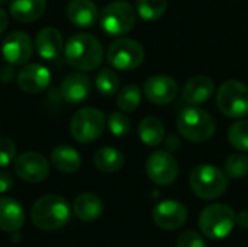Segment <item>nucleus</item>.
<instances>
[{
  "instance_id": "nucleus-30",
  "label": "nucleus",
  "mask_w": 248,
  "mask_h": 247,
  "mask_svg": "<svg viewBox=\"0 0 248 247\" xmlns=\"http://www.w3.org/2000/svg\"><path fill=\"white\" fill-rule=\"evenodd\" d=\"M225 173L230 178L241 179L248 173V157L243 153H232L225 162Z\"/></svg>"
},
{
  "instance_id": "nucleus-14",
  "label": "nucleus",
  "mask_w": 248,
  "mask_h": 247,
  "mask_svg": "<svg viewBox=\"0 0 248 247\" xmlns=\"http://www.w3.org/2000/svg\"><path fill=\"white\" fill-rule=\"evenodd\" d=\"M144 95L151 103L167 105L177 96V83L164 74L153 76L144 83Z\"/></svg>"
},
{
  "instance_id": "nucleus-16",
  "label": "nucleus",
  "mask_w": 248,
  "mask_h": 247,
  "mask_svg": "<svg viewBox=\"0 0 248 247\" xmlns=\"http://www.w3.org/2000/svg\"><path fill=\"white\" fill-rule=\"evenodd\" d=\"M90 90H92L90 79L80 71L67 74L60 86L61 98L70 103H80L86 100L90 95Z\"/></svg>"
},
{
  "instance_id": "nucleus-17",
  "label": "nucleus",
  "mask_w": 248,
  "mask_h": 247,
  "mask_svg": "<svg viewBox=\"0 0 248 247\" xmlns=\"http://www.w3.org/2000/svg\"><path fill=\"white\" fill-rule=\"evenodd\" d=\"M35 48L41 58L52 61L62 51V36L57 28H42L35 38Z\"/></svg>"
},
{
  "instance_id": "nucleus-36",
  "label": "nucleus",
  "mask_w": 248,
  "mask_h": 247,
  "mask_svg": "<svg viewBox=\"0 0 248 247\" xmlns=\"http://www.w3.org/2000/svg\"><path fill=\"white\" fill-rule=\"evenodd\" d=\"M237 224L241 229H248V211H241L237 214Z\"/></svg>"
},
{
  "instance_id": "nucleus-10",
  "label": "nucleus",
  "mask_w": 248,
  "mask_h": 247,
  "mask_svg": "<svg viewBox=\"0 0 248 247\" xmlns=\"http://www.w3.org/2000/svg\"><path fill=\"white\" fill-rule=\"evenodd\" d=\"M145 172L154 183L161 186L171 185L179 176V163L169 151L157 150L148 156Z\"/></svg>"
},
{
  "instance_id": "nucleus-32",
  "label": "nucleus",
  "mask_w": 248,
  "mask_h": 247,
  "mask_svg": "<svg viewBox=\"0 0 248 247\" xmlns=\"http://www.w3.org/2000/svg\"><path fill=\"white\" fill-rule=\"evenodd\" d=\"M16 156V146L10 138H0V167L9 166Z\"/></svg>"
},
{
  "instance_id": "nucleus-24",
  "label": "nucleus",
  "mask_w": 248,
  "mask_h": 247,
  "mask_svg": "<svg viewBox=\"0 0 248 247\" xmlns=\"http://www.w3.org/2000/svg\"><path fill=\"white\" fill-rule=\"evenodd\" d=\"M138 134L141 141L148 147H157L164 141V125L155 116H147L140 122Z\"/></svg>"
},
{
  "instance_id": "nucleus-3",
  "label": "nucleus",
  "mask_w": 248,
  "mask_h": 247,
  "mask_svg": "<svg viewBox=\"0 0 248 247\" xmlns=\"http://www.w3.org/2000/svg\"><path fill=\"white\" fill-rule=\"evenodd\" d=\"M177 130L192 143H205L214 137L217 125L214 118L206 111L192 105L179 112Z\"/></svg>"
},
{
  "instance_id": "nucleus-33",
  "label": "nucleus",
  "mask_w": 248,
  "mask_h": 247,
  "mask_svg": "<svg viewBox=\"0 0 248 247\" xmlns=\"http://www.w3.org/2000/svg\"><path fill=\"white\" fill-rule=\"evenodd\" d=\"M176 247H206L203 239L196 231H185L179 236Z\"/></svg>"
},
{
  "instance_id": "nucleus-34",
  "label": "nucleus",
  "mask_w": 248,
  "mask_h": 247,
  "mask_svg": "<svg viewBox=\"0 0 248 247\" xmlns=\"http://www.w3.org/2000/svg\"><path fill=\"white\" fill-rule=\"evenodd\" d=\"M12 186H13V178L10 176V173L0 170V194L7 192Z\"/></svg>"
},
{
  "instance_id": "nucleus-6",
  "label": "nucleus",
  "mask_w": 248,
  "mask_h": 247,
  "mask_svg": "<svg viewBox=\"0 0 248 247\" xmlns=\"http://www.w3.org/2000/svg\"><path fill=\"white\" fill-rule=\"evenodd\" d=\"M137 20V12L131 3L125 0H116L103 7L99 15L102 29L112 36H122L128 33Z\"/></svg>"
},
{
  "instance_id": "nucleus-23",
  "label": "nucleus",
  "mask_w": 248,
  "mask_h": 247,
  "mask_svg": "<svg viewBox=\"0 0 248 247\" xmlns=\"http://www.w3.org/2000/svg\"><path fill=\"white\" fill-rule=\"evenodd\" d=\"M51 163L62 173H74L81 166L78 151L70 146H57L51 153Z\"/></svg>"
},
{
  "instance_id": "nucleus-29",
  "label": "nucleus",
  "mask_w": 248,
  "mask_h": 247,
  "mask_svg": "<svg viewBox=\"0 0 248 247\" xmlns=\"http://www.w3.org/2000/svg\"><path fill=\"white\" fill-rule=\"evenodd\" d=\"M228 140L240 151H248V119L237 121L228 130Z\"/></svg>"
},
{
  "instance_id": "nucleus-26",
  "label": "nucleus",
  "mask_w": 248,
  "mask_h": 247,
  "mask_svg": "<svg viewBox=\"0 0 248 247\" xmlns=\"http://www.w3.org/2000/svg\"><path fill=\"white\" fill-rule=\"evenodd\" d=\"M141 103V89L138 84H126L124 86L116 96V105L124 112L135 111Z\"/></svg>"
},
{
  "instance_id": "nucleus-7",
  "label": "nucleus",
  "mask_w": 248,
  "mask_h": 247,
  "mask_svg": "<svg viewBox=\"0 0 248 247\" xmlns=\"http://www.w3.org/2000/svg\"><path fill=\"white\" fill-rule=\"evenodd\" d=\"M106 116L94 108H81L77 111L70 122V132L78 143L89 144L96 141L105 131Z\"/></svg>"
},
{
  "instance_id": "nucleus-27",
  "label": "nucleus",
  "mask_w": 248,
  "mask_h": 247,
  "mask_svg": "<svg viewBox=\"0 0 248 247\" xmlns=\"http://www.w3.org/2000/svg\"><path fill=\"white\" fill-rule=\"evenodd\" d=\"M169 6V0H137V13L144 20H157L160 19Z\"/></svg>"
},
{
  "instance_id": "nucleus-12",
  "label": "nucleus",
  "mask_w": 248,
  "mask_h": 247,
  "mask_svg": "<svg viewBox=\"0 0 248 247\" xmlns=\"http://www.w3.org/2000/svg\"><path fill=\"white\" fill-rule=\"evenodd\" d=\"M33 52V42L26 32L13 31L10 32L3 44H1V54L9 64L20 66L31 60Z\"/></svg>"
},
{
  "instance_id": "nucleus-15",
  "label": "nucleus",
  "mask_w": 248,
  "mask_h": 247,
  "mask_svg": "<svg viewBox=\"0 0 248 247\" xmlns=\"http://www.w3.org/2000/svg\"><path fill=\"white\" fill-rule=\"evenodd\" d=\"M17 86L26 93H41L51 82V73L46 67L38 63H31L22 67L17 73Z\"/></svg>"
},
{
  "instance_id": "nucleus-35",
  "label": "nucleus",
  "mask_w": 248,
  "mask_h": 247,
  "mask_svg": "<svg viewBox=\"0 0 248 247\" xmlns=\"http://www.w3.org/2000/svg\"><path fill=\"white\" fill-rule=\"evenodd\" d=\"M13 77H15V71L10 66H3L0 68V82L1 83H4V84L10 83L13 80Z\"/></svg>"
},
{
  "instance_id": "nucleus-2",
  "label": "nucleus",
  "mask_w": 248,
  "mask_h": 247,
  "mask_svg": "<svg viewBox=\"0 0 248 247\" xmlns=\"http://www.w3.org/2000/svg\"><path fill=\"white\" fill-rule=\"evenodd\" d=\"M71 211L68 202L60 195L41 197L31 210L32 223L44 231L62 229L70 220Z\"/></svg>"
},
{
  "instance_id": "nucleus-8",
  "label": "nucleus",
  "mask_w": 248,
  "mask_h": 247,
  "mask_svg": "<svg viewBox=\"0 0 248 247\" xmlns=\"http://www.w3.org/2000/svg\"><path fill=\"white\" fill-rule=\"evenodd\" d=\"M219 111L230 118L248 116V86L240 80H227L217 93Z\"/></svg>"
},
{
  "instance_id": "nucleus-18",
  "label": "nucleus",
  "mask_w": 248,
  "mask_h": 247,
  "mask_svg": "<svg viewBox=\"0 0 248 247\" xmlns=\"http://www.w3.org/2000/svg\"><path fill=\"white\" fill-rule=\"evenodd\" d=\"M215 84L212 82V79H209L208 76H195L190 80L186 82L182 95L183 99L189 103V105H201L205 103L214 93Z\"/></svg>"
},
{
  "instance_id": "nucleus-37",
  "label": "nucleus",
  "mask_w": 248,
  "mask_h": 247,
  "mask_svg": "<svg viewBox=\"0 0 248 247\" xmlns=\"http://www.w3.org/2000/svg\"><path fill=\"white\" fill-rule=\"evenodd\" d=\"M7 23H9V16L3 9H0V35L6 31Z\"/></svg>"
},
{
  "instance_id": "nucleus-11",
  "label": "nucleus",
  "mask_w": 248,
  "mask_h": 247,
  "mask_svg": "<svg viewBox=\"0 0 248 247\" xmlns=\"http://www.w3.org/2000/svg\"><path fill=\"white\" fill-rule=\"evenodd\" d=\"M15 172L28 183H39L48 176L49 165L42 154L36 151H26L16 157Z\"/></svg>"
},
{
  "instance_id": "nucleus-9",
  "label": "nucleus",
  "mask_w": 248,
  "mask_h": 247,
  "mask_svg": "<svg viewBox=\"0 0 248 247\" xmlns=\"http://www.w3.org/2000/svg\"><path fill=\"white\" fill-rule=\"evenodd\" d=\"M109 64L122 71H129L140 67L145 58L144 47L131 38H119L113 41L108 48Z\"/></svg>"
},
{
  "instance_id": "nucleus-20",
  "label": "nucleus",
  "mask_w": 248,
  "mask_h": 247,
  "mask_svg": "<svg viewBox=\"0 0 248 247\" xmlns=\"http://www.w3.org/2000/svg\"><path fill=\"white\" fill-rule=\"evenodd\" d=\"M25 223L22 205L12 198H0V230L16 233Z\"/></svg>"
},
{
  "instance_id": "nucleus-5",
  "label": "nucleus",
  "mask_w": 248,
  "mask_h": 247,
  "mask_svg": "<svg viewBox=\"0 0 248 247\" xmlns=\"http://www.w3.org/2000/svg\"><path fill=\"white\" fill-rule=\"evenodd\" d=\"M190 188L196 197L202 199L219 198L228 186L225 173L212 165H199L190 173Z\"/></svg>"
},
{
  "instance_id": "nucleus-19",
  "label": "nucleus",
  "mask_w": 248,
  "mask_h": 247,
  "mask_svg": "<svg viewBox=\"0 0 248 247\" xmlns=\"http://www.w3.org/2000/svg\"><path fill=\"white\" fill-rule=\"evenodd\" d=\"M67 16L73 25L89 28L97 20L99 10L93 0H71L67 6Z\"/></svg>"
},
{
  "instance_id": "nucleus-31",
  "label": "nucleus",
  "mask_w": 248,
  "mask_h": 247,
  "mask_svg": "<svg viewBox=\"0 0 248 247\" xmlns=\"http://www.w3.org/2000/svg\"><path fill=\"white\" fill-rule=\"evenodd\" d=\"M108 125L115 137H124L131 131V121L126 115L121 112H113L109 115Z\"/></svg>"
},
{
  "instance_id": "nucleus-4",
  "label": "nucleus",
  "mask_w": 248,
  "mask_h": 247,
  "mask_svg": "<svg viewBox=\"0 0 248 247\" xmlns=\"http://www.w3.org/2000/svg\"><path fill=\"white\" fill-rule=\"evenodd\" d=\"M235 223L237 214L225 204L209 205L199 215V229L205 237L211 240H222L228 237Z\"/></svg>"
},
{
  "instance_id": "nucleus-22",
  "label": "nucleus",
  "mask_w": 248,
  "mask_h": 247,
  "mask_svg": "<svg viewBox=\"0 0 248 247\" xmlns=\"http://www.w3.org/2000/svg\"><path fill=\"white\" fill-rule=\"evenodd\" d=\"M73 211L76 217L81 221H94L103 213V204L100 198L94 194L84 192L78 195L73 202Z\"/></svg>"
},
{
  "instance_id": "nucleus-28",
  "label": "nucleus",
  "mask_w": 248,
  "mask_h": 247,
  "mask_svg": "<svg viewBox=\"0 0 248 247\" xmlns=\"http://www.w3.org/2000/svg\"><path fill=\"white\" fill-rule=\"evenodd\" d=\"M119 77L110 68H103L96 76V87L103 96H112L119 92Z\"/></svg>"
},
{
  "instance_id": "nucleus-21",
  "label": "nucleus",
  "mask_w": 248,
  "mask_h": 247,
  "mask_svg": "<svg viewBox=\"0 0 248 247\" xmlns=\"http://www.w3.org/2000/svg\"><path fill=\"white\" fill-rule=\"evenodd\" d=\"M9 7L15 20L29 23L42 16L46 7V0H10Z\"/></svg>"
},
{
  "instance_id": "nucleus-25",
  "label": "nucleus",
  "mask_w": 248,
  "mask_h": 247,
  "mask_svg": "<svg viewBox=\"0 0 248 247\" xmlns=\"http://www.w3.org/2000/svg\"><path fill=\"white\" fill-rule=\"evenodd\" d=\"M94 166L103 173H115L124 166V154L113 147H102L94 153Z\"/></svg>"
},
{
  "instance_id": "nucleus-38",
  "label": "nucleus",
  "mask_w": 248,
  "mask_h": 247,
  "mask_svg": "<svg viewBox=\"0 0 248 247\" xmlns=\"http://www.w3.org/2000/svg\"><path fill=\"white\" fill-rule=\"evenodd\" d=\"M7 3H10V0H0V4L3 6V4H7Z\"/></svg>"
},
{
  "instance_id": "nucleus-13",
  "label": "nucleus",
  "mask_w": 248,
  "mask_h": 247,
  "mask_svg": "<svg viewBox=\"0 0 248 247\" xmlns=\"http://www.w3.org/2000/svg\"><path fill=\"white\" fill-rule=\"evenodd\" d=\"M153 220L160 229L173 231L180 229L186 223L187 210L179 201L174 199L161 201L153 210Z\"/></svg>"
},
{
  "instance_id": "nucleus-1",
  "label": "nucleus",
  "mask_w": 248,
  "mask_h": 247,
  "mask_svg": "<svg viewBox=\"0 0 248 247\" xmlns=\"http://www.w3.org/2000/svg\"><path fill=\"white\" fill-rule=\"evenodd\" d=\"M67 63L78 71H90L100 66L103 48L100 41L90 33L73 35L64 48Z\"/></svg>"
}]
</instances>
